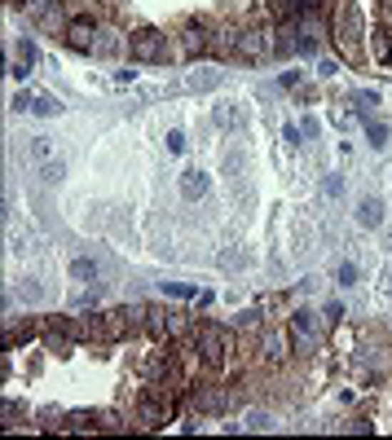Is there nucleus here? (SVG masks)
I'll use <instances>...</instances> for the list:
<instances>
[{"mask_svg": "<svg viewBox=\"0 0 392 440\" xmlns=\"http://www.w3.org/2000/svg\"><path fill=\"white\" fill-rule=\"evenodd\" d=\"M172 414H176V396H172V387H164V383H154V387H146L141 392V401H137V423L141 427H164V423H172Z\"/></svg>", "mask_w": 392, "mask_h": 440, "instance_id": "f257e3e1", "label": "nucleus"}, {"mask_svg": "<svg viewBox=\"0 0 392 440\" xmlns=\"http://www.w3.org/2000/svg\"><path fill=\"white\" fill-rule=\"evenodd\" d=\"M335 48L344 62H361V14L353 5H344V14L335 18Z\"/></svg>", "mask_w": 392, "mask_h": 440, "instance_id": "f03ea898", "label": "nucleus"}, {"mask_svg": "<svg viewBox=\"0 0 392 440\" xmlns=\"http://www.w3.org/2000/svg\"><path fill=\"white\" fill-rule=\"evenodd\" d=\"M198 352H203L207 366H221V361L233 352V334L221 330V326H203L198 330Z\"/></svg>", "mask_w": 392, "mask_h": 440, "instance_id": "7ed1b4c3", "label": "nucleus"}, {"mask_svg": "<svg viewBox=\"0 0 392 440\" xmlns=\"http://www.w3.org/2000/svg\"><path fill=\"white\" fill-rule=\"evenodd\" d=\"M141 326H146V308H141V304H124V308H111V313H106V330H111V339L137 334Z\"/></svg>", "mask_w": 392, "mask_h": 440, "instance_id": "20e7f679", "label": "nucleus"}, {"mask_svg": "<svg viewBox=\"0 0 392 440\" xmlns=\"http://www.w3.org/2000/svg\"><path fill=\"white\" fill-rule=\"evenodd\" d=\"M128 53H133L137 62H159V58H164V36L150 31V27H141V31L128 36Z\"/></svg>", "mask_w": 392, "mask_h": 440, "instance_id": "39448f33", "label": "nucleus"}, {"mask_svg": "<svg viewBox=\"0 0 392 440\" xmlns=\"http://www.w3.org/2000/svg\"><path fill=\"white\" fill-rule=\"evenodd\" d=\"M265 48H273V40L265 31H243V36H233V53L256 62V58H265Z\"/></svg>", "mask_w": 392, "mask_h": 440, "instance_id": "423d86ee", "label": "nucleus"}, {"mask_svg": "<svg viewBox=\"0 0 392 440\" xmlns=\"http://www.w3.org/2000/svg\"><path fill=\"white\" fill-rule=\"evenodd\" d=\"M181 48H186V58H198V53H207V48H212V36H207L203 22H190V27L181 31Z\"/></svg>", "mask_w": 392, "mask_h": 440, "instance_id": "0eeeda50", "label": "nucleus"}, {"mask_svg": "<svg viewBox=\"0 0 392 440\" xmlns=\"http://www.w3.org/2000/svg\"><path fill=\"white\" fill-rule=\"evenodd\" d=\"M93 36H97V31H93V22H89V18H75L71 27H66V44H71V48H80V53H89V48H93Z\"/></svg>", "mask_w": 392, "mask_h": 440, "instance_id": "6e6552de", "label": "nucleus"}, {"mask_svg": "<svg viewBox=\"0 0 392 440\" xmlns=\"http://www.w3.org/2000/svg\"><path fill=\"white\" fill-rule=\"evenodd\" d=\"M225 387H198L194 392V409H203V414H221L225 409Z\"/></svg>", "mask_w": 392, "mask_h": 440, "instance_id": "1a4fd4ad", "label": "nucleus"}, {"mask_svg": "<svg viewBox=\"0 0 392 440\" xmlns=\"http://www.w3.org/2000/svg\"><path fill=\"white\" fill-rule=\"evenodd\" d=\"M181 194H186V198H203V194H207V172L190 168L186 176H181Z\"/></svg>", "mask_w": 392, "mask_h": 440, "instance_id": "9d476101", "label": "nucleus"}, {"mask_svg": "<svg viewBox=\"0 0 392 440\" xmlns=\"http://www.w3.org/2000/svg\"><path fill=\"white\" fill-rule=\"evenodd\" d=\"M357 220H361L366 229H375V225L383 220V203H379V198H361V203H357Z\"/></svg>", "mask_w": 392, "mask_h": 440, "instance_id": "9b49d317", "label": "nucleus"}, {"mask_svg": "<svg viewBox=\"0 0 392 440\" xmlns=\"http://www.w3.org/2000/svg\"><path fill=\"white\" fill-rule=\"evenodd\" d=\"M371 44H375V62H388V66H392V31H388V27H375Z\"/></svg>", "mask_w": 392, "mask_h": 440, "instance_id": "f8f14e48", "label": "nucleus"}, {"mask_svg": "<svg viewBox=\"0 0 392 440\" xmlns=\"http://www.w3.org/2000/svg\"><path fill=\"white\" fill-rule=\"evenodd\" d=\"M146 330L154 339H168V308H146Z\"/></svg>", "mask_w": 392, "mask_h": 440, "instance_id": "ddd939ff", "label": "nucleus"}, {"mask_svg": "<svg viewBox=\"0 0 392 440\" xmlns=\"http://www.w3.org/2000/svg\"><path fill=\"white\" fill-rule=\"evenodd\" d=\"M190 334V317L181 308H168V339H186Z\"/></svg>", "mask_w": 392, "mask_h": 440, "instance_id": "4468645a", "label": "nucleus"}, {"mask_svg": "<svg viewBox=\"0 0 392 440\" xmlns=\"http://www.w3.org/2000/svg\"><path fill=\"white\" fill-rule=\"evenodd\" d=\"M36 322H27V326H14V330H5V348H18V344H27V339H36Z\"/></svg>", "mask_w": 392, "mask_h": 440, "instance_id": "2eb2a0df", "label": "nucleus"}, {"mask_svg": "<svg viewBox=\"0 0 392 440\" xmlns=\"http://www.w3.org/2000/svg\"><path fill=\"white\" fill-rule=\"evenodd\" d=\"M31 66H36V44H22V48H18V66H14V75H18V80H27Z\"/></svg>", "mask_w": 392, "mask_h": 440, "instance_id": "dca6fc26", "label": "nucleus"}, {"mask_svg": "<svg viewBox=\"0 0 392 440\" xmlns=\"http://www.w3.org/2000/svg\"><path fill=\"white\" fill-rule=\"evenodd\" d=\"M286 348H291V344H286V334H265V357L269 361H286Z\"/></svg>", "mask_w": 392, "mask_h": 440, "instance_id": "f3484780", "label": "nucleus"}, {"mask_svg": "<svg viewBox=\"0 0 392 440\" xmlns=\"http://www.w3.org/2000/svg\"><path fill=\"white\" fill-rule=\"evenodd\" d=\"M269 9H273V18H282V22H291L296 14H304V9H300V0H273Z\"/></svg>", "mask_w": 392, "mask_h": 440, "instance_id": "a211bd4d", "label": "nucleus"}, {"mask_svg": "<svg viewBox=\"0 0 392 440\" xmlns=\"http://www.w3.org/2000/svg\"><path fill=\"white\" fill-rule=\"evenodd\" d=\"M291 334H296V339H308V334H313V313H296L291 317Z\"/></svg>", "mask_w": 392, "mask_h": 440, "instance_id": "6ab92c4d", "label": "nucleus"}, {"mask_svg": "<svg viewBox=\"0 0 392 440\" xmlns=\"http://www.w3.org/2000/svg\"><path fill=\"white\" fill-rule=\"evenodd\" d=\"M31 111H36V115H44V119H54V115H58L62 106H58L54 97H36V106H31Z\"/></svg>", "mask_w": 392, "mask_h": 440, "instance_id": "aec40b11", "label": "nucleus"}, {"mask_svg": "<svg viewBox=\"0 0 392 440\" xmlns=\"http://www.w3.org/2000/svg\"><path fill=\"white\" fill-rule=\"evenodd\" d=\"M164 291H168V295H176V300H194V295H198L194 287H186V282H164Z\"/></svg>", "mask_w": 392, "mask_h": 440, "instance_id": "412c9836", "label": "nucleus"}, {"mask_svg": "<svg viewBox=\"0 0 392 440\" xmlns=\"http://www.w3.org/2000/svg\"><path fill=\"white\" fill-rule=\"evenodd\" d=\"M366 137L371 145H388V123H366Z\"/></svg>", "mask_w": 392, "mask_h": 440, "instance_id": "4be33fe9", "label": "nucleus"}, {"mask_svg": "<svg viewBox=\"0 0 392 440\" xmlns=\"http://www.w3.org/2000/svg\"><path fill=\"white\" fill-rule=\"evenodd\" d=\"M93 273H97V269H93V260H75V265H71V277H80V282H84V277H93Z\"/></svg>", "mask_w": 392, "mask_h": 440, "instance_id": "5701e85b", "label": "nucleus"}, {"mask_svg": "<svg viewBox=\"0 0 392 440\" xmlns=\"http://www.w3.org/2000/svg\"><path fill=\"white\" fill-rule=\"evenodd\" d=\"M335 277H339V287H353V282H357V269H353V265H339Z\"/></svg>", "mask_w": 392, "mask_h": 440, "instance_id": "b1692460", "label": "nucleus"}, {"mask_svg": "<svg viewBox=\"0 0 392 440\" xmlns=\"http://www.w3.org/2000/svg\"><path fill=\"white\" fill-rule=\"evenodd\" d=\"M31 106H36L31 93H18V97H14V111H31Z\"/></svg>", "mask_w": 392, "mask_h": 440, "instance_id": "393cba45", "label": "nucleus"}, {"mask_svg": "<svg viewBox=\"0 0 392 440\" xmlns=\"http://www.w3.org/2000/svg\"><path fill=\"white\" fill-rule=\"evenodd\" d=\"M168 150L181 154V150H186V137H181V133H168Z\"/></svg>", "mask_w": 392, "mask_h": 440, "instance_id": "a878e982", "label": "nucleus"}, {"mask_svg": "<svg viewBox=\"0 0 392 440\" xmlns=\"http://www.w3.org/2000/svg\"><path fill=\"white\" fill-rule=\"evenodd\" d=\"M247 427H251V431H265V427H269V414H251Z\"/></svg>", "mask_w": 392, "mask_h": 440, "instance_id": "bb28decb", "label": "nucleus"}, {"mask_svg": "<svg viewBox=\"0 0 392 440\" xmlns=\"http://www.w3.org/2000/svg\"><path fill=\"white\" fill-rule=\"evenodd\" d=\"M300 9H304V14H318V9H322V0H300Z\"/></svg>", "mask_w": 392, "mask_h": 440, "instance_id": "cd10ccee", "label": "nucleus"}, {"mask_svg": "<svg viewBox=\"0 0 392 440\" xmlns=\"http://www.w3.org/2000/svg\"><path fill=\"white\" fill-rule=\"evenodd\" d=\"M379 5H392V0H379Z\"/></svg>", "mask_w": 392, "mask_h": 440, "instance_id": "c85d7f7f", "label": "nucleus"}]
</instances>
